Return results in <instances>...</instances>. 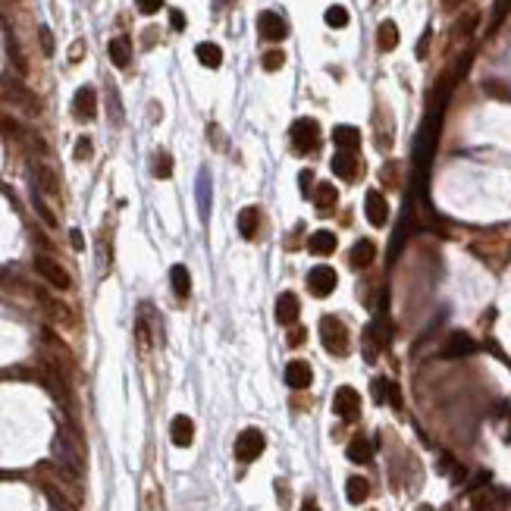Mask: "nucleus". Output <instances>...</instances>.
Returning a JSON list of instances; mask_svg holds the SVG:
<instances>
[{
	"instance_id": "bb28decb",
	"label": "nucleus",
	"mask_w": 511,
	"mask_h": 511,
	"mask_svg": "<svg viewBox=\"0 0 511 511\" xmlns=\"http://www.w3.org/2000/svg\"><path fill=\"white\" fill-rule=\"evenodd\" d=\"M258 226H260V210L258 208H245L242 214H238V232H242L245 238L258 236Z\"/></svg>"
},
{
	"instance_id": "39448f33",
	"label": "nucleus",
	"mask_w": 511,
	"mask_h": 511,
	"mask_svg": "<svg viewBox=\"0 0 511 511\" xmlns=\"http://www.w3.org/2000/svg\"><path fill=\"white\" fill-rule=\"evenodd\" d=\"M0 88H3V97H7L10 104H16L19 110H25L29 116H38L41 113V101L35 97V91H29L23 85V82H16V79H3L0 82Z\"/></svg>"
},
{
	"instance_id": "ea45409f",
	"label": "nucleus",
	"mask_w": 511,
	"mask_h": 511,
	"mask_svg": "<svg viewBox=\"0 0 511 511\" xmlns=\"http://www.w3.org/2000/svg\"><path fill=\"white\" fill-rule=\"evenodd\" d=\"M38 38H41V47H45L47 57H53V35H51V29L41 25V29H38Z\"/></svg>"
},
{
	"instance_id": "a19ab883",
	"label": "nucleus",
	"mask_w": 511,
	"mask_h": 511,
	"mask_svg": "<svg viewBox=\"0 0 511 511\" xmlns=\"http://www.w3.org/2000/svg\"><path fill=\"white\" fill-rule=\"evenodd\" d=\"M389 379H373V399L377 401H386V392H389Z\"/></svg>"
},
{
	"instance_id": "b1692460",
	"label": "nucleus",
	"mask_w": 511,
	"mask_h": 511,
	"mask_svg": "<svg viewBox=\"0 0 511 511\" xmlns=\"http://www.w3.org/2000/svg\"><path fill=\"white\" fill-rule=\"evenodd\" d=\"M345 496H349L351 505H364L367 502V496H371V483H367V477H349V483H345Z\"/></svg>"
},
{
	"instance_id": "4be33fe9",
	"label": "nucleus",
	"mask_w": 511,
	"mask_h": 511,
	"mask_svg": "<svg viewBox=\"0 0 511 511\" xmlns=\"http://www.w3.org/2000/svg\"><path fill=\"white\" fill-rule=\"evenodd\" d=\"M377 47L383 53H389V51H395V47H399V25H395L392 19L379 23V29H377Z\"/></svg>"
},
{
	"instance_id": "0eeeda50",
	"label": "nucleus",
	"mask_w": 511,
	"mask_h": 511,
	"mask_svg": "<svg viewBox=\"0 0 511 511\" xmlns=\"http://www.w3.org/2000/svg\"><path fill=\"white\" fill-rule=\"evenodd\" d=\"M264 445H267L264 433H260L258 427H248V430H242V433H238V439H236V458L242 461V464H251V461L260 458Z\"/></svg>"
},
{
	"instance_id": "7ed1b4c3",
	"label": "nucleus",
	"mask_w": 511,
	"mask_h": 511,
	"mask_svg": "<svg viewBox=\"0 0 511 511\" xmlns=\"http://www.w3.org/2000/svg\"><path fill=\"white\" fill-rule=\"evenodd\" d=\"M392 342V323L386 314H377L367 326V333H364V358L367 361H377V355Z\"/></svg>"
},
{
	"instance_id": "2eb2a0df",
	"label": "nucleus",
	"mask_w": 511,
	"mask_h": 511,
	"mask_svg": "<svg viewBox=\"0 0 511 511\" xmlns=\"http://www.w3.org/2000/svg\"><path fill=\"white\" fill-rule=\"evenodd\" d=\"M170 439H173V445H179V449H188V445L195 443V423H192V417H186V414L173 417Z\"/></svg>"
},
{
	"instance_id": "7c9ffc66",
	"label": "nucleus",
	"mask_w": 511,
	"mask_h": 511,
	"mask_svg": "<svg viewBox=\"0 0 511 511\" xmlns=\"http://www.w3.org/2000/svg\"><path fill=\"white\" fill-rule=\"evenodd\" d=\"M314 204H317V210H329L336 204V198H339V192H336V186H329V182H317V188H314Z\"/></svg>"
},
{
	"instance_id": "a18cd8bd",
	"label": "nucleus",
	"mask_w": 511,
	"mask_h": 511,
	"mask_svg": "<svg viewBox=\"0 0 511 511\" xmlns=\"http://www.w3.org/2000/svg\"><path fill=\"white\" fill-rule=\"evenodd\" d=\"M276 489H279V505H289V489H286V480H276Z\"/></svg>"
},
{
	"instance_id": "423d86ee",
	"label": "nucleus",
	"mask_w": 511,
	"mask_h": 511,
	"mask_svg": "<svg viewBox=\"0 0 511 511\" xmlns=\"http://www.w3.org/2000/svg\"><path fill=\"white\" fill-rule=\"evenodd\" d=\"M35 273L41 276V279H47L53 289H60V292H66L69 286H73L66 267H63L60 260H53L51 254H35Z\"/></svg>"
},
{
	"instance_id": "ddd939ff",
	"label": "nucleus",
	"mask_w": 511,
	"mask_h": 511,
	"mask_svg": "<svg viewBox=\"0 0 511 511\" xmlns=\"http://www.w3.org/2000/svg\"><path fill=\"white\" fill-rule=\"evenodd\" d=\"M32 179H35V188L41 195H47V198H57V195H60V179H57V173H53L47 163H35Z\"/></svg>"
},
{
	"instance_id": "3c124183",
	"label": "nucleus",
	"mask_w": 511,
	"mask_h": 511,
	"mask_svg": "<svg viewBox=\"0 0 511 511\" xmlns=\"http://www.w3.org/2000/svg\"><path fill=\"white\" fill-rule=\"evenodd\" d=\"M10 3H13V0H0V7H10Z\"/></svg>"
},
{
	"instance_id": "dca6fc26",
	"label": "nucleus",
	"mask_w": 511,
	"mask_h": 511,
	"mask_svg": "<svg viewBox=\"0 0 511 511\" xmlns=\"http://www.w3.org/2000/svg\"><path fill=\"white\" fill-rule=\"evenodd\" d=\"M298 314H301V304H298V298L292 295V292H282V295L276 298V320H279L282 326H295L298 323Z\"/></svg>"
},
{
	"instance_id": "c03bdc74",
	"label": "nucleus",
	"mask_w": 511,
	"mask_h": 511,
	"mask_svg": "<svg viewBox=\"0 0 511 511\" xmlns=\"http://www.w3.org/2000/svg\"><path fill=\"white\" fill-rule=\"evenodd\" d=\"M170 23H173V29H176V32H182V29H186V16L179 13V10H173V13H170Z\"/></svg>"
},
{
	"instance_id": "cd10ccee",
	"label": "nucleus",
	"mask_w": 511,
	"mask_h": 511,
	"mask_svg": "<svg viewBox=\"0 0 511 511\" xmlns=\"http://www.w3.org/2000/svg\"><path fill=\"white\" fill-rule=\"evenodd\" d=\"M170 282H173L176 298H188V292H192V276H188V270L182 267V264H176V267L170 270Z\"/></svg>"
},
{
	"instance_id": "de8ad7c7",
	"label": "nucleus",
	"mask_w": 511,
	"mask_h": 511,
	"mask_svg": "<svg viewBox=\"0 0 511 511\" xmlns=\"http://www.w3.org/2000/svg\"><path fill=\"white\" fill-rule=\"evenodd\" d=\"M69 238H73V248H79V251H82V248H85V242H82V232H79V229H73V232H69Z\"/></svg>"
},
{
	"instance_id": "f257e3e1",
	"label": "nucleus",
	"mask_w": 511,
	"mask_h": 511,
	"mask_svg": "<svg viewBox=\"0 0 511 511\" xmlns=\"http://www.w3.org/2000/svg\"><path fill=\"white\" fill-rule=\"evenodd\" d=\"M51 452H53L57 467H60V471H66L73 480H79V477L85 474V445H82L79 430H73L69 423H63V427L57 430Z\"/></svg>"
},
{
	"instance_id": "4c0bfd02",
	"label": "nucleus",
	"mask_w": 511,
	"mask_h": 511,
	"mask_svg": "<svg viewBox=\"0 0 511 511\" xmlns=\"http://www.w3.org/2000/svg\"><path fill=\"white\" fill-rule=\"evenodd\" d=\"M91 154H95V145H91V138H88V135H82V138L75 141V151H73V157H75V160H88Z\"/></svg>"
},
{
	"instance_id": "37998d69",
	"label": "nucleus",
	"mask_w": 511,
	"mask_h": 511,
	"mask_svg": "<svg viewBox=\"0 0 511 511\" xmlns=\"http://www.w3.org/2000/svg\"><path fill=\"white\" fill-rule=\"evenodd\" d=\"M304 336H308V329L295 323V326L289 329V345H304Z\"/></svg>"
},
{
	"instance_id": "58836bf2",
	"label": "nucleus",
	"mask_w": 511,
	"mask_h": 511,
	"mask_svg": "<svg viewBox=\"0 0 511 511\" xmlns=\"http://www.w3.org/2000/svg\"><path fill=\"white\" fill-rule=\"evenodd\" d=\"M282 63H286V53H282V51H267V53H264V69H267V73L282 69Z\"/></svg>"
},
{
	"instance_id": "2f4dec72",
	"label": "nucleus",
	"mask_w": 511,
	"mask_h": 511,
	"mask_svg": "<svg viewBox=\"0 0 511 511\" xmlns=\"http://www.w3.org/2000/svg\"><path fill=\"white\" fill-rule=\"evenodd\" d=\"M32 208H35V214L41 216V223H45L47 229H57V216H53V210L45 204V198H41L38 188H32Z\"/></svg>"
},
{
	"instance_id": "f704fd0d",
	"label": "nucleus",
	"mask_w": 511,
	"mask_h": 511,
	"mask_svg": "<svg viewBox=\"0 0 511 511\" xmlns=\"http://www.w3.org/2000/svg\"><path fill=\"white\" fill-rule=\"evenodd\" d=\"M198 201H201V216L208 220V210H210V179H208V173H201V179H198Z\"/></svg>"
},
{
	"instance_id": "72a5a7b5",
	"label": "nucleus",
	"mask_w": 511,
	"mask_h": 511,
	"mask_svg": "<svg viewBox=\"0 0 511 511\" xmlns=\"http://www.w3.org/2000/svg\"><path fill=\"white\" fill-rule=\"evenodd\" d=\"M326 25H329V29H345V25H349V10L339 7V3L329 7L326 10Z\"/></svg>"
},
{
	"instance_id": "20e7f679",
	"label": "nucleus",
	"mask_w": 511,
	"mask_h": 511,
	"mask_svg": "<svg viewBox=\"0 0 511 511\" xmlns=\"http://www.w3.org/2000/svg\"><path fill=\"white\" fill-rule=\"evenodd\" d=\"M289 138H292V151H295V154H311V151H317V145H320L317 119H311V116L295 119L289 129Z\"/></svg>"
},
{
	"instance_id": "412c9836",
	"label": "nucleus",
	"mask_w": 511,
	"mask_h": 511,
	"mask_svg": "<svg viewBox=\"0 0 511 511\" xmlns=\"http://www.w3.org/2000/svg\"><path fill=\"white\" fill-rule=\"evenodd\" d=\"M477 345H474V339L467 333H452L449 336V342L443 345V355L445 358H458V355H471Z\"/></svg>"
},
{
	"instance_id": "e433bc0d",
	"label": "nucleus",
	"mask_w": 511,
	"mask_h": 511,
	"mask_svg": "<svg viewBox=\"0 0 511 511\" xmlns=\"http://www.w3.org/2000/svg\"><path fill=\"white\" fill-rule=\"evenodd\" d=\"M508 7H511V0H496V10H493V19H489V35L502 25V19L508 16Z\"/></svg>"
},
{
	"instance_id": "393cba45",
	"label": "nucleus",
	"mask_w": 511,
	"mask_h": 511,
	"mask_svg": "<svg viewBox=\"0 0 511 511\" xmlns=\"http://www.w3.org/2000/svg\"><path fill=\"white\" fill-rule=\"evenodd\" d=\"M477 23H480V13H477V10H467L464 16H458V19H455L452 38H455V41H464V38H471V35H474V29H477Z\"/></svg>"
},
{
	"instance_id": "09e8293b",
	"label": "nucleus",
	"mask_w": 511,
	"mask_h": 511,
	"mask_svg": "<svg viewBox=\"0 0 511 511\" xmlns=\"http://www.w3.org/2000/svg\"><path fill=\"white\" fill-rule=\"evenodd\" d=\"M461 3H467V0H443V10H449V13H452V10H458Z\"/></svg>"
},
{
	"instance_id": "f8f14e48",
	"label": "nucleus",
	"mask_w": 511,
	"mask_h": 511,
	"mask_svg": "<svg viewBox=\"0 0 511 511\" xmlns=\"http://www.w3.org/2000/svg\"><path fill=\"white\" fill-rule=\"evenodd\" d=\"M32 295L38 298V304L47 311V317H53V320H60V323H69L73 320V311H69L66 304L60 301V298H53L51 292H45V289H32Z\"/></svg>"
},
{
	"instance_id": "49530a36",
	"label": "nucleus",
	"mask_w": 511,
	"mask_h": 511,
	"mask_svg": "<svg viewBox=\"0 0 511 511\" xmlns=\"http://www.w3.org/2000/svg\"><path fill=\"white\" fill-rule=\"evenodd\" d=\"M82 51H85V41H75V45H73V51H69V60H73V63H79Z\"/></svg>"
},
{
	"instance_id": "a878e982",
	"label": "nucleus",
	"mask_w": 511,
	"mask_h": 511,
	"mask_svg": "<svg viewBox=\"0 0 511 511\" xmlns=\"http://www.w3.org/2000/svg\"><path fill=\"white\" fill-rule=\"evenodd\" d=\"M333 141L339 145V151H358L361 145V132L355 126H336L333 129Z\"/></svg>"
},
{
	"instance_id": "9d476101",
	"label": "nucleus",
	"mask_w": 511,
	"mask_h": 511,
	"mask_svg": "<svg viewBox=\"0 0 511 511\" xmlns=\"http://www.w3.org/2000/svg\"><path fill=\"white\" fill-rule=\"evenodd\" d=\"M258 32L264 41H282V38L289 35V25H286V19H282L279 13L264 10V13L258 16Z\"/></svg>"
},
{
	"instance_id": "a211bd4d",
	"label": "nucleus",
	"mask_w": 511,
	"mask_h": 511,
	"mask_svg": "<svg viewBox=\"0 0 511 511\" xmlns=\"http://www.w3.org/2000/svg\"><path fill=\"white\" fill-rule=\"evenodd\" d=\"M373 258H377V245L371 242V238H361V242H355V248H351L349 254V264L355 270H364V267H371Z\"/></svg>"
},
{
	"instance_id": "473e14b6",
	"label": "nucleus",
	"mask_w": 511,
	"mask_h": 511,
	"mask_svg": "<svg viewBox=\"0 0 511 511\" xmlns=\"http://www.w3.org/2000/svg\"><path fill=\"white\" fill-rule=\"evenodd\" d=\"M154 176L157 179H170L173 176V157L166 151H157L154 154Z\"/></svg>"
},
{
	"instance_id": "c9c22d12",
	"label": "nucleus",
	"mask_w": 511,
	"mask_h": 511,
	"mask_svg": "<svg viewBox=\"0 0 511 511\" xmlns=\"http://www.w3.org/2000/svg\"><path fill=\"white\" fill-rule=\"evenodd\" d=\"M107 107H110V116H113V123H116V126H119V123H123V101H119V91L113 88V85H110V88H107Z\"/></svg>"
},
{
	"instance_id": "9b49d317",
	"label": "nucleus",
	"mask_w": 511,
	"mask_h": 511,
	"mask_svg": "<svg viewBox=\"0 0 511 511\" xmlns=\"http://www.w3.org/2000/svg\"><path fill=\"white\" fill-rule=\"evenodd\" d=\"M95 113H97V91L91 85H82L73 97V116L79 123H88V119H95Z\"/></svg>"
},
{
	"instance_id": "6e6552de",
	"label": "nucleus",
	"mask_w": 511,
	"mask_h": 511,
	"mask_svg": "<svg viewBox=\"0 0 511 511\" xmlns=\"http://www.w3.org/2000/svg\"><path fill=\"white\" fill-rule=\"evenodd\" d=\"M336 282H339V276H336L333 267H314L308 273V292L314 298H326L336 292Z\"/></svg>"
},
{
	"instance_id": "c756f323",
	"label": "nucleus",
	"mask_w": 511,
	"mask_h": 511,
	"mask_svg": "<svg viewBox=\"0 0 511 511\" xmlns=\"http://www.w3.org/2000/svg\"><path fill=\"white\" fill-rule=\"evenodd\" d=\"M195 53H198L201 60V66H208V69H216L223 63V51L216 45H210V41H204V45L195 47Z\"/></svg>"
},
{
	"instance_id": "1a4fd4ad",
	"label": "nucleus",
	"mask_w": 511,
	"mask_h": 511,
	"mask_svg": "<svg viewBox=\"0 0 511 511\" xmlns=\"http://www.w3.org/2000/svg\"><path fill=\"white\" fill-rule=\"evenodd\" d=\"M333 411L342 417V421H355V417L361 414V395H358L351 386H342V389H336Z\"/></svg>"
},
{
	"instance_id": "8fccbe9b",
	"label": "nucleus",
	"mask_w": 511,
	"mask_h": 511,
	"mask_svg": "<svg viewBox=\"0 0 511 511\" xmlns=\"http://www.w3.org/2000/svg\"><path fill=\"white\" fill-rule=\"evenodd\" d=\"M298 511H320V505L314 502V499H308V502H304V505H301V508H298Z\"/></svg>"
},
{
	"instance_id": "aec40b11",
	"label": "nucleus",
	"mask_w": 511,
	"mask_h": 511,
	"mask_svg": "<svg viewBox=\"0 0 511 511\" xmlns=\"http://www.w3.org/2000/svg\"><path fill=\"white\" fill-rule=\"evenodd\" d=\"M333 173H336V176H342L345 182H351V179L358 176V157H355V151H339V154L333 157Z\"/></svg>"
},
{
	"instance_id": "603ef678",
	"label": "nucleus",
	"mask_w": 511,
	"mask_h": 511,
	"mask_svg": "<svg viewBox=\"0 0 511 511\" xmlns=\"http://www.w3.org/2000/svg\"><path fill=\"white\" fill-rule=\"evenodd\" d=\"M417 511H433V508H430V505H421V508H417Z\"/></svg>"
},
{
	"instance_id": "5701e85b",
	"label": "nucleus",
	"mask_w": 511,
	"mask_h": 511,
	"mask_svg": "<svg viewBox=\"0 0 511 511\" xmlns=\"http://www.w3.org/2000/svg\"><path fill=\"white\" fill-rule=\"evenodd\" d=\"M308 251H311V254H320V258L333 254V251H336V236H333L329 229L314 232V236L308 238Z\"/></svg>"
},
{
	"instance_id": "6ab92c4d",
	"label": "nucleus",
	"mask_w": 511,
	"mask_h": 511,
	"mask_svg": "<svg viewBox=\"0 0 511 511\" xmlns=\"http://www.w3.org/2000/svg\"><path fill=\"white\" fill-rule=\"evenodd\" d=\"M107 53H110V60H113V66H119V69H126L129 63H132V41H129L126 35H119V38H113L110 45H107Z\"/></svg>"
},
{
	"instance_id": "f03ea898",
	"label": "nucleus",
	"mask_w": 511,
	"mask_h": 511,
	"mask_svg": "<svg viewBox=\"0 0 511 511\" xmlns=\"http://www.w3.org/2000/svg\"><path fill=\"white\" fill-rule=\"evenodd\" d=\"M320 339H323V349L329 355H336V358L349 355V326L342 323L336 314H326L320 320Z\"/></svg>"
},
{
	"instance_id": "c85d7f7f",
	"label": "nucleus",
	"mask_w": 511,
	"mask_h": 511,
	"mask_svg": "<svg viewBox=\"0 0 511 511\" xmlns=\"http://www.w3.org/2000/svg\"><path fill=\"white\" fill-rule=\"evenodd\" d=\"M371 455H373V445H371V439H367V436H355L349 443V458L355 461V464H367Z\"/></svg>"
},
{
	"instance_id": "4468645a",
	"label": "nucleus",
	"mask_w": 511,
	"mask_h": 511,
	"mask_svg": "<svg viewBox=\"0 0 511 511\" xmlns=\"http://www.w3.org/2000/svg\"><path fill=\"white\" fill-rule=\"evenodd\" d=\"M364 214H367V220L373 223V226H386V220H389V204H386L383 192H367V198H364Z\"/></svg>"
},
{
	"instance_id": "79ce46f5",
	"label": "nucleus",
	"mask_w": 511,
	"mask_h": 511,
	"mask_svg": "<svg viewBox=\"0 0 511 511\" xmlns=\"http://www.w3.org/2000/svg\"><path fill=\"white\" fill-rule=\"evenodd\" d=\"M135 3H138V10L145 16H151V13H157V10L163 7V0H135Z\"/></svg>"
},
{
	"instance_id": "f3484780",
	"label": "nucleus",
	"mask_w": 511,
	"mask_h": 511,
	"mask_svg": "<svg viewBox=\"0 0 511 511\" xmlns=\"http://www.w3.org/2000/svg\"><path fill=\"white\" fill-rule=\"evenodd\" d=\"M314 379V371L308 361H289V367H286V383L292 386V389H308Z\"/></svg>"
}]
</instances>
